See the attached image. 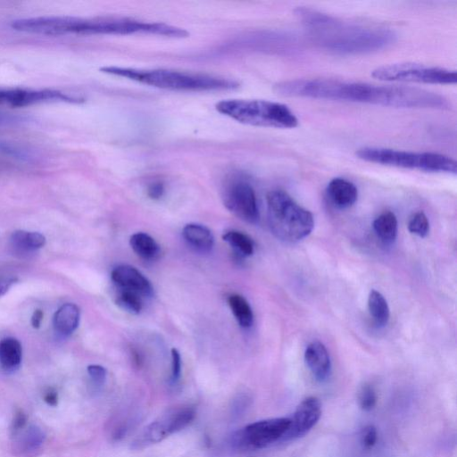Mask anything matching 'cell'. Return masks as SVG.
<instances>
[{
	"instance_id": "22",
	"label": "cell",
	"mask_w": 457,
	"mask_h": 457,
	"mask_svg": "<svg viewBox=\"0 0 457 457\" xmlns=\"http://www.w3.org/2000/svg\"><path fill=\"white\" fill-rule=\"evenodd\" d=\"M11 245L19 253H32L46 245V237L36 231L15 230L10 237Z\"/></svg>"
},
{
	"instance_id": "5",
	"label": "cell",
	"mask_w": 457,
	"mask_h": 457,
	"mask_svg": "<svg viewBox=\"0 0 457 457\" xmlns=\"http://www.w3.org/2000/svg\"><path fill=\"white\" fill-rule=\"evenodd\" d=\"M268 222L278 239L294 243L307 237L314 226L311 212L298 204L287 192L272 190L267 194Z\"/></svg>"
},
{
	"instance_id": "1",
	"label": "cell",
	"mask_w": 457,
	"mask_h": 457,
	"mask_svg": "<svg viewBox=\"0 0 457 457\" xmlns=\"http://www.w3.org/2000/svg\"><path fill=\"white\" fill-rule=\"evenodd\" d=\"M275 88L278 94L286 96L365 103L396 108L449 109V102L443 96L405 86L312 79L284 81L276 85Z\"/></svg>"
},
{
	"instance_id": "31",
	"label": "cell",
	"mask_w": 457,
	"mask_h": 457,
	"mask_svg": "<svg viewBox=\"0 0 457 457\" xmlns=\"http://www.w3.org/2000/svg\"><path fill=\"white\" fill-rule=\"evenodd\" d=\"M87 373L94 386L101 387L104 384L107 376L104 367L98 364H91L87 366Z\"/></svg>"
},
{
	"instance_id": "3",
	"label": "cell",
	"mask_w": 457,
	"mask_h": 457,
	"mask_svg": "<svg viewBox=\"0 0 457 457\" xmlns=\"http://www.w3.org/2000/svg\"><path fill=\"white\" fill-rule=\"evenodd\" d=\"M319 42L335 52L358 54L375 51L394 41L392 31L379 28L343 26L325 15L314 27Z\"/></svg>"
},
{
	"instance_id": "36",
	"label": "cell",
	"mask_w": 457,
	"mask_h": 457,
	"mask_svg": "<svg viewBox=\"0 0 457 457\" xmlns=\"http://www.w3.org/2000/svg\"><path fill=\"white\" fill-rule=\"evenodd\" d=\"M16 281L17 278L13 277H0V297L5 295Z\"/></svg>"
},
{
	"instance_id": "32",
	"label": "cell",
	"mask_w": 457,
	"mask_h": 457,
	"mask_svg": "<svg viewBox=\"0 0 457 457\" xmlns=\"http://www.w3.org/2000/svg\"><path fill=\"white\" fill-rule=\"evenodd\" d=\"M378 432L374 426H365L361 432V444L364 449H371L377 443Z\"/></svg>"
},
{
	"instance_id": "30",
	"label": "cell",
	"mask_w": 457,
	"mask_h": 457,
	"mask_svg": "<svg viewBox=\"0 0 457 457\" xmlns=\"http://www.w3.org/2000/svg\"><path fill=\"white\" fill-rule=\"evenodd\" d=\"M358 403L361 410L371 411L377 403V394L374 387L368 383L361 386L358 394Z\"/></svg>"
},
{
	"instance_id": "4",
	"label": "cell",
	"mask_w": 457,
	"mask_h": 457,
	"mask_svg": "<svg viewBox=\"0 0 457 457\" xmlns=\"http://www.w3.org/2000/svg\"><path fill=\"white\" fill-rule=\"evenodd\" d=\"M220 113L237 122L266 128L293 129L298 119L286 104L260 99H227L216 104Z\"/></svg>"
},
{
	"instance_id": "9",
	"label": "cell",
	"mask_w": 457,
	"mask_h": 457,
	"mask_svg": "<svg viewBox=\"0 0 457 457\" xmlns=\"http://www.w3.org/2000/svg\"><path fill=\"white\" fill-rule=\"evenodd\" d=\"M195 417V409L188 404L171 407L144 428L131 443L134 450L157 444L188 426Z\"/></svg>"
},
{
	"instance_id": "12",
	"label": "cell",
	"mask_w": 457,
	"mask_h": 457,
	"mask_svg": "<svg viewBox=\"0 0 457 457\" xmlns=\"http://www.w3.org/2000/svg\"><path fill=\"white\" fill-rule=\"evenodd\" d=\"M321 416V403L314 396L303 399L289 418V427L281 439L287 442L305 436L319 421Z\"/></svg>"
},
{
	"instance_id": "21",
	"label": "cell",
	"mask_w": 457,
	"mask_h": 457,
	"mask_svg": "<svg viewBox=\"0 0 457 457\" xmlns=\"http://www.w3.org/2000/svg\"><path fill=\"white\" fill-rule=\"evenodd\" d=\"M22 347L13 337L0 340V365L7 372L17 370L21 363Z\"/></svg>"
},
{
	"instance_id": "8",
	"label": "cell",
	"mask_w": 457,
	"mask_h": 457,
	"mask_svg": "<svg viewBox=\"0 0 457 457\" xmlns=\"http://www.w3.org/2000/svg\"><path fill=\"white\" fill-rule=\"evenodd\" d=\"M371 76L381 81L450 85L457 82L454 70L416 62H397L379 66Z\"/></svg>"
},
{
	"instance_id": "28",
	"label": "cell",
	"mask_w": 457,
	"mask_h": 457,
	"mask_svg": "<svg viewBox=\"0 0 457 457\" xmlns=\"http://www.w3.org/2000/svg\"><path fill=\"white\" fill-rule=\"evenodd\" d=\"M115 303L126 312L139 313L143 307V297L132 291L117 288Z\"/></svg>"
},
{
	"instance_id": "13",
	"label": "cell",
	"mask_w": 457,
	"mask_h": 457,
	"mask_svg": "<svg viewBox=\"0 0 457 457\" xmlns=\"http://www.w3.org/2000/svg\"><path fill=\"white\" fill-rule=\"evenodd\" d=\"M73 17L45 16L24 18L12 21L11 27L21 32L44 35L64 36L71 33Z\"/></svg>"
},
{
	"instance_id": "26",
	"label": "cell",
	"mask_w": 457,
	"mask_h": 457,
	"mask_svg": "<svg viewBox=\"0 0 457 457\" xmlns=\"http://www.w3.org/2000/svg\"><path fill=\"white\" fill-rule=\"evenodd\" d=\"M370 315L378 326H385L389 320L390 312L386 300L378 291L371 290L368 297Z\"/></svg>"
},
{
	"instance_id": "10",
	"label": "cell",
	"mask_w": 457,
	"mask_h": 457,
	"mask_svg": "<svg viewBox=\"0 0 457 457\" xmlns=\"http://www.w3.org/2000/svg\"><path fill=\"white\" fill-rule=\"evenodd\" d=\"M222 200L228 211L248 223L259 220L257 198L253 187L246 181L233 179L226 183Z\"/></svg>"
},
{
	"instance_id": "29",
	"label": "cell",
	"mask_w": 457,
	"mask_h": 457,
	"mask_svg": "<svg viewBox=\"0 0 457 457\" xmlns=\"http://www.w3.org/2000/svg\"><path fill=\"white\" fill-rule=\"evenodd\" d=\"M408 229L411 233L425 237L429 231V222L423 212H415L410 219Z\"/></svg>"
},
{
	"instance_id": "19",
	"label": "cell",
	"mask_w": 457,
	"mask_h": 457,
	"mask_svg": "<svg viewBox=\"0 0 457 457\" xmlns=\"http://www.w3.org/2000/svg\"><path fill=\"white\" fill-rule=\"evenodd\" d=\"M79 317V308L75 303H67L62 304L54 315L53 327L54 331L62 337L70 336L78 328Z\"/></svg>"
},
{
	"instance_id": "7",
	"label": "cell",
	"mask_w": 457,
	"mask_h": 457,
	"mask_svg": "<svg viewBox=\"0 0 457 457\" xmlns=\"http://www.w3.org/2000/svg\"><path fill=\"white\" fill-rule=\"evenodd\" d=\"M289 423V418L285 417L250 423L227 438L225 451L238 453L267 448L274 443L281 442Z\"/></svg>"
},
{
	"instance_id": "14",
	"label": "cell",
	"mask_w": 457,
	"mask_h": 457,
	"mask_svg": "<svg viewBox=\"0 0 457 457\" xmlns=\"http://www.w3.org/2000/svg\"><path fill=\"white\" fill-rule=\"evenodd\" d=\"M11 449L16 457H37L44 450L46 435L37 425H26L12 433Z\"/></svg>"
},
{
	"instance_id": "27",
	"label": "cell",
	"mask_w": 457,
	"mask_h": 457,
	"mask_svg": "<svg viewBox=\"0 0 457 457\" xmlns=\"http://www.w3.org/2000/svg\"><path fill=\"white\" fill-rule=\"evenodd\" d=\"M222 238L241 257L250 256L253 253V241L249 236L243 232L237 230L227 231L222 236Z\"/></svg>"
},
{
	"instance_id": "24",
	"label": "cell",
	"mask_w": 457,
	"mask_h": 457,
	"mask_svg": "<svg viewBox=\"0 0 457 457\" xmlns=\"http://www.w3.org/2000/svg\"><path fill=\"white\" fill-rule=\"evenodd\" d=\"M373 228L382 242L392 244L397 236V219L393 212H385L375 219Z\"/></svg>"
},
{
	"instance_id": "23",
	"label": "cell",
	"mask_w": 457,
	"mask_h": 457,
	"mask_svg": "<svg viewBox=\"0 0 457 457\" xmlns=\"http://www.w3.org/2000/svg\"><path fill=\"white\" fill-rule=\"evenodd\" d=\"M129 244L133 251L144 260H155L160 254L159 245L146 233L133 234L130 237Z\"/></svg>"
},
{
	"instance_id": "38",
	"label": "cell",
	"mask_w": 457,
	"mask_h": 457,
	"mask_svg": "<svg viewBox=\"0 0 457 457\" xmlns=\"http://www.w3.org/2000/svg\"><path fill=\"white\" fill-rule=\"evenodd\" d=\"M44 313L41 310H35L31 316V325L34 328H38L41 325Z\"/></svg>"
},
{
	"instance_id": "18",
	"label": "cell",
	"mask_w": 457,
	"mask_h": 457,
	"mask_svg": "<svg viewBox=\"0 0 457 457\" xmlns=\"http://www.w3.org/2000/svg\"><path fill=\"white\" fill-rule=\"evenodd\" d=\"M327 195L335 206L345 209L354 204L358 198V190L351 181L334 178L328 184Z\"/></svg>"
},
{
	"instance_id": "20",
	"label": "cell",
	"mask_w": 457,
	"mask_h": 457,
	"mask_svg": "<svg viewBox=\"0 0 457 457\" xmlns=\"http://www.w3.org/2000/svg\"><path fill=\"white\" fill-rule=\"evenodd\" d=\"M182 235L186 242L199 252H209L214 243L211 230L204 225L196 223L187 224Z\"/></svg>"
},
{
	"instance_id": "6",
	"label": "cell",
	"mask_w": 457,
	"mask_h": 457,
	"mask_svg": "<svg viewBox=\"0 0 457 457\" xmlns=\"http://www.w3.org/2000/svg\"><path fill=\"white\" fill-rule=\"evenodd\" d=\"M356 156L365 162L428 172L456 174L457 162L453 158L431 152L416 153L383 147H362Z\"/></svg>"
},
{
	"instance_id": "37",
	"label": "cell",
	"mask_w": 457,
	"mask_h": 457,
	"mask_svg": "<svg viewBox=\"0 0 457 457\" xmlns=\"http://www.w3.org/2000/svg\"><path fill=\"white\" fill-rule=\"evenodd\" d=\"M44 401L50 406H56L58 404V394L53 388H48L44 394Z\"/></svg>"
},
{
	"instance_id": "16",
	"label": "cell",
	"mask_w": 457,
	"mask_h": 457,
	"mask_svg": "<svg viewBox=\"0 0 457 457\" xmlns=\"http://www.w3.org/2000/svg\"><path fill=\"white\" fill-rule=\"evenodd\" d=\"M36 162L37 156L30 149L0 140V170L29 168Z\"/></svg>"
},
{
	"instance_id": "11",
	"label": "cell",
	"mask_w": 457,
	"mask_h": 457,
	"mask_svg": "<svg viewBox=\"0 0 457 457\" xmlns=\"http://www.w3.org/2000/svg\"><path fill=\"white\" fill-rule=\"evenodd\" d=\"M82 101L81 97L54 89L0 88V105L10 107H25L50 102L81 103Z\"/></svg>"
},
{
	"instance_id": "2",
	"label": "cell",
	"mask_w": 457,
	"mask_h": 457,
	"mask_svg": "<svg viewBox=\"0 0 457 457\" xmlns=\"http://www.w3.org/2000/svg\"><path fill=\"white\" fill-rule=\"evenodd\" d=\"M104 73L126 78L151 87L177 91H212L234 89L239 87L236 80L202 73H192L167 69H136L105 66Z\"/></svg>"
},
{
	"instance_id": "33",
	"label": "cell",
	"mask_w": 457,
	"mask_h": 457,
	"mask_svg": "<svg viewBox=\"0 0 457 457\" xmlns=\"http://www.w3.org/2000/svg\"><path fill=\"white\" fill-rule=\"evenodd\" d=\"M181 374V358L179 351L175 348L171 349V381L176 383Z\"/></svg>"
},
{
	"instance_id": "15",
	"label": "cell",
	"mask_w": 457,
	"mask_h": 457,
	"mask_svg": "<svg viewBox=\"0 0 457 457\" xmlns=\"http://www.w3.org/2000/svg\"><path fill=\"white\" fill-rule=\"evenodd\" d=\"M111 277L117 288L135 292L143 298L153 295L150 281L133 266L119 265L112 270Z\"/></svg>"
},
{
	"instance_id": "34",
	"label": "cell",
	"mask_w": 457,
	"mask_h": 457,
	"mask_svg": "<svg viewBox=\"0 0 457 457\" xmlns=\"http://www.w3.org/2000/svg\"><path fill=\"white\" fill-rule=\"evenodd\" d=\"M28 422V417L22 410H18L12 419L11 430L14 433L23 428Z\"/></svg>"
},
{
	"instance_id": "17",
	"label": "cell",
	"mask_w": 457,
	"mask_h": 457,
	"mask_svg": "<svg viewBox=\"0 0 457 457\" xmlns=\"http://www.w3.org/2000/svg\"><path fill=\"white\" fill-rule=\"evenodd\" d=\"M307 367L316 380L324 382L331 372L330 357L325 345L320 341L310 343L304 352Z\"/></svg>"
},
{
	"instance_id": "35",
	"label": "cell",
	"mask_w": 457,
	"mask_h": 457,
	"mask_svg": "<svg viewBox=\"0 0 457 457\" xmlns=\"http://www.w3.org/2000/svg\"><path fill=\"white\" fill-rule=\"evenodd\" d=\"M164 192V187L161 182H155L151 184L147 189V195L152 199H159L162 197Z\"/></svg>"
},
{
	"instance_id": "39",
	"label": "cell",
	"mask_w": 457,
	"mask_h": 457,
	"mask_svg": "<svg viewBox=\"0 0 457 457\" xmlns=\"http://www.w3.org/2000/svg\"><path fill=\"white\" fill-rule=\"evenodd\" d=\"M19 120L20 119L17 116L0 112V125L11 124Z\"/></svg>"
},
{
	"instance_id": "25",
	"label": "cell",
	"mask_w": 457,
	"mask_h": 457,
	"mask_svg": "<svg viewBox=\"0 0 457 457\" xmlns=\"http://www.w3.org/2000/svg\"><path fill=\"white\" fill-rule=\"evenodd\" d=\"M228 303L230 310L242 328H249L253 321L252 308L247 300L238 294H231L228 296Z\"/></svg>"
}]
</instances>
